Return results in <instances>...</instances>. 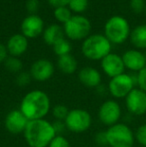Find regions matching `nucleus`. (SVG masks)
I'll return each instance as SVG.
<instances>
[{
    "label": "nucleus",
    "instance_id": "a878e982",
    "mask_svg": "<svg viewBox=\"0 0 146 147\" xmlns=\"http://www.w3.org/2000/svg\"><path fill=\"white\" fill-rule=\"evenodd\" d=\"M135 139L139 144L146 147V124L139 126L135 133Z\"/></svg>",
    "mask_w": 146,
    "mask_h": 147
},
{
    "label": "nucleus",
    "instance_id": "dca6fc26",
    "mask_svg": "<svg viewBox=\"0 0 146 147\" xmlns=\"http://www.w3.org/2000/svg\"><path fill=\"white\" fill-rule=\"evenodd\" d=\"M28 46L27 39L22 34H15L9 38L7 42V51L11 56L17 57L22 55L26 51Z\"/></svg>",
    "mask_w": 146,
    "mask_h": 147
},
{
    "label": "nucleus",
    "instance_id": "393cba45",
    "mask_svg": "<svg viewBox=\"0 0 146 147\" xmlns=\"http://www.w3.org/2000/svg\"><path fill=\"white\" fill-rule=\"evenodd\" d=\"M87 0H70L69 8L74 12H82L87 7Z\"/></svg>",
    "mask_w": 146,
    "mask_h": 147
},
{
    "label": "nucleus",
    "instance_id": "7ed1b4c3",
    "mask_svg": "<svg viewBox=\"0 0 146 147\" xmlns=\"http://www.w3.org/2000/svg\"><path fill=\"white\" fill-rule=\"evenodd\" d=\"M110 41L103 35H92L85 39L82 44V53L91 60L103 59L110 53Z\"/></svg>",
    "mask_w": 146,
    "mask_h": 147
},
{
    "label": "nucleus",
    "instance_id": "b1692460",
    "mask_svg": "<svg viewBox=\"0 0 146 147\" xmlns=\"http://www.w3.org/2000/svg\"><path fill=\"white\" fill-rule=\"evenodd\" d=\"M68 113H69L68 108L63 104L55 105L52 109V114L54 118H56V120H62V121H64L65 118L68 115Z\"/></svg>",
    "mask_w": 146,
    "mask_h": 147
},
{
    "label": "nucleus",
    "instance_id": "473e14b6",
    "mask_svg": "<svg viewBox=\"0 0 146 147\" xmlns=\"http://www.w3.org/2000/svg\"><path fill=\"white\" fill-rule=\"evenodd\" d=\"M52 124H53V127H54L55 131H56V134L62 132L63 129L66 128L65 122H63L62 120H56V121H54V123H52Z\"/></svg>",
    "mask_w": 146,
    "mask_h": 147
},
{
    "label": "nucleus",
    "instance_id": "ddd939ff",
    "mask_svg": "<svg viewBox=\"0 0 146 147\" xmlns=\"http://www.w3.org/2000/svg\"><path fill=\"white\" fill-rule=\"evenodd\" d=\"M54 73V66L49 60L39 59L34 62L30 69V75L37 81H46Z\"/></svg>",
    "mask_w": 146,
    "mask_h": 147
},
{
    "label": "nucleus",
    "instance_id": "72a5a7b5",
    "mask_svg": "<svg viewBox=\"0 0 146 147\" xmlns=\"http://www.w3.org/2000/svg\"><path fill=\"white\" fill-rule=\"evenodd\" d=\"M38 8V0H28L27 9L30 12H35Z\"/></svg>",
    "mask_w": 146,
    "mask_h": 147
},
{
    "label": "nucleus",
    "instance_id": "9d476101",
    "mask_svg": "<svg viewBox=\"0 0 146 147\" xmlns=\"http://www.w3.org/2000/svg\"><path fill=\"white\" fill-rule=\"evenodd\" d=\"M127 110L133 115L141 116L146 113V92L134 88L125 98Z\"/></svg>",
    "mask_w": 146,
    "mask_h": 147
},
{
    "label": "nucleus",
    "instance_id": "f704fd0d",
    "mask_svg": "<svg viewBox=\"0 0 146 147\" xmlns=\"http://www.w3.org/2000/svg\"><path fill=\"white\" fill-rule=\"evenodd\" d=\"M7 58V48L2 43H0V63L5 61Z\"/></svg>",
    "mask_w": 146,
    "mask_h": 147
},
{
    "label": "nucleus",
    "instance_id": "c9c22d12",
    "mask_svg": "<svg viewBox=\"0 0 146 147\" xmlns=\"http://www.w3.org/2000/svg\"><path fill=\"white\" fill-rule=\"evenodd\" d=\"M145 12H146V6H145Z\"/></svg>",
    "mask_w": 146,
    "mask_h": 147
},
{
    "label": "nucleus",
    "instance_id": "cd10ccee",
    "mask_svg": "<svg viewBox=\"0 0 146 147\" xmlns=\"http://www.w3.org/2000/svg\"><path fill=\"white\" fill-rule=\"evenodd\" d=\"M145 1L144 0H131L130 7L135 13H141L145 9Z\"/></svg>",
    "mask_w": 146,
    "mask_h": 147
},
{
    "label": "nucleus",
    "instance_id": "5701e85b",
    "mask_svg": "<svg viewBox=\"0 0 146 147\" xmlns=\"http://www.w3.org/2000/svg\"><path fill=\"white\" fill-rule=\"evenodd\" d=\"M54 16L58 21L66 23L72 16H71V12L68 8L66 7H59L55 8L54 10Z\"/></svg>",
    "mask_w": 146,
    "mask_h": 147
},
{
    "label": "nucleus",
    "instance_id": "423d86ee",
    "mask_svg": "<svg viewBox=\"0 0 146 147\" xmlns=\"http://www.w3.org/2000/svg\"><path fill=\"white\" fill-rule=\"evenodd\" d=\"M66 128L74 133H82L89 129L92 123L91 115L84 109H72L64 120Z\"/></svg>",
    "mask_w": 146,
    "mask_h": 147
},
{
    "label": "nucleus",
    "instance_id": "f3484780",
    "mask_svg": "<svg viewBox=\"0 0 146 147\" xmlns=\"http://www.w3.org/2000/svg\"><path fill=\"white\" fill-rule=\"evenodd\" d=\"M80 82L87 87H97L101 82V75L100 73L92 67H84L79 71L78 74Z\"/></svg>",
    "mask_w": 146,
    "mask_h": 147
},
{
    "label": "nucleus",
    "instance_id": "6ab92c4d",
    "mask_svg": "<svg viewBox=\"0 0 146 147\" xmlns=\"http://www.w3.org/2000/svg\"><path fill=\"white\" fill-rule=\"evenodd\" d=\"M44 41L49 45H54L57 41L63 38V29L59 25L53 24L44 31Z\"/></svg>",
    "mask_w": 146,
    "mask_h": 147
},
{
    "label": "nucleus",
    "instance_id": "f03ea898",
    "mask_svg": "<svg viewBox=\"0 0 146 147\" xmlns=\"http://www.w3.org/2000/svg\"><path fill=\"white\" fill-rule=\"evenodd\" d=\"M49 96L41 90H33L23 97L20 104V111L29 120L43 119L50 110Z\"/></svg>",
    "mask_w": 146,
    "mask_h": 147
},
{
    "label": "nucleus",
    "instance_id": "0eeeda50",
    "mask_svg": "<svg viewBox=\"0 0 146 147\" xmlns=\"http://www.w3.org/2000/svg\"><path fill=\"white\" fill-rule=\"evenodd\" d=\"M90 22L83 16H72L66 23H64L65 34L72 40H80L85 38L90 32Z\"/></svg>",
    "mask_w": 146,
    "mask_h": 147
},
{
    "label": "nucleus",
    "instance_id": "4be33fe9",
    "mask_svg": "<svg viewBox=\"0 0 146 147\" xmlns=\"http://www.w3.org/2000/svg\"><path fill=\"white\" fill-rule=\"evenodd\" d=\"M22 66H23L22 65V62L17 57L11 56L6 58L5 60V67L10 72H14V73L19 72L22 69Z\"/></svg>",
    "mask_w": 146,
    "mask_h": 147
},
{
    "label": "nucleus",
    "instance_id": "2eb2a0df",
    "mask_svg": "<svg viewBox=\"0 0 146 147\" xmlns=\"http://www.w3.org/2000/svg\"><path fill=\"white\" fill-rule=\"evenodd\" d=\"M21 30L25 37H29V38L37 37L43 30L42 19L37 15L28 16L22 22Z\"/></svg>",
    "mask_w": 146,
    "mask_h": 147
},
{
    "label": "nucleus",
    "instance_id": "412c9836",
    "mask_svg": "<svg viewBox=\"0 0 146 147\" xmlns=\"http://www.w3.org/2000/svg\"><path fill=\"white\" fill-rule=\"evenodd\" d=\"M53 50H54V52L60 57V56H63V55L69 54V52H70V50H71V46L68 41H66L64 38H62L59 41H57V42L53 45Z\"/></svg>",
    "mask_w": 146,
    "mask_h": 147
},
{
    "label": "nucleus",
    "instance_id": "39448f33",
    "mask_svg": "<svg viewBox=\"0 0 146 147\" xmlns=\"http://www.w3.org/2000/svg\"><path fill=\"white\" fill-rule=\"evenodd\" d=\"M130 28L127 20L120 16H113L105 24V37L110 42L120 44L129 36Z\"/></svg>",
    "mask_w": 146,
    "mask_h": 147
},
{
    "label": "nucleus",
    "instance_id": "2f4dec72",
    "mask_svg": "<svg viewBox=\"0 0 146 147\" xmlns=\"http://www.w3.org/2000/svg\"><path fill=\"white\" fill-rule=\"evenodd\" d=\"M49 4L55 8L65 7L66 5H69L70 0H48Z\"/></svg>",
    "mask_w": 146,
    "mask_h": 147
},
{
    "label": "nucleus",
    "instance_id": "6e6552de",
    "mask_svg": "<svg viewBox=\"0 0 146 147\" xmlns=\"http://www.w3.org/2000/svg\"><path fill=\"white\" fill-rule=\"evenodd\" d=\"M108 89L115 98H126L127 95L134 89V80L128 74H120L111 78Z\"/></svg>",
    "mask_w": 146,
    "mask_h": 147
},
{
    "label": "nucleus",
    "instance_id": "c85d7f7f",
    "mask_svg": "<svg viewBox=\"0 0 146 147\" xmlns=\"http://www.w3.org/2000/svg\"><path fill=\"white\" fill-rule=\"evenodd\" d=\"M30 79H31V75L29 73L26 72H21L18 74V76L16 77V83L19 86H26L29 84Z\"/></svg>",
    "mask_w": 146,
    "mask_h": 147
},
{
    "label": "nucleus",
    "instance_id": "1a4fd4ad",
    "mask_svg": "<svg viewBox=\"0 0 146 147\" xmlns=\"http://www.w3.org/2000/svg\"><path fill=\"white\" fill-rule=\"evenodd\" d=\"M121 117V107L115 100H107L103 102L98 110L99 120L107 126L117 124Z\"/></svg>",
    "mask_w": 146,
    "mask_h": 147
},
{
    "label": "nucleus",
    "instance_id": "bb28decb",
    "mask_svg": "<svg viewBox=\"0 0 146 147\" xmlns=\"http://www.w3.org/2000/svg\"><path fill=\"white\" fill-rule=\"evenodd\" d=\"M48 147H70V143L62 135H56L50 142Z\"/></svg>",
    "mask_w": 146,
    "mask_h": 147
},
{
    "label": "nucleus",
    "instance_id": "a211bd4d",
    "mask_svg": "<svg viewBox=\"0 0 146 147\" xmlns=\"http://www.w3.org/2000/svg\"><path fill=\"white\" fill-rule=\"evenodd\" d=\"M132 44L137 48H146V25H139L132 30L130 35Z\"/></svg>",
    "mask_w": 146,
    "mask_h": 147
},
{
    "label": "nucleus",
    "instance_id": "9b49d317",
    "mask_svg": "<svg viewBox=\"0 0 146 147\" xmlns=\"http://www.w3.org/2000/svg\"><path fill=\"white\" fill-rule=\"evenodd\" d=\"M29 120L23 113L19 110H12L5 118V128L8 132L12 134H19L25 131Z\"/></svg>",
    "mask_w": 146,
    "mask_h": 147
},
{
    "label": "nucleus",
    "instance_id": "20e7f679",
    "mask_svg": "<svg viewBox=\"0 0 146 147\" xmlns=\"http://www.w3.org/2000/svg\"><path fill=\"white\" fill-rule=\"evenodd\" d=\"M108 146L110 147H133L135 135L129 126L124 123H117L106 130Z\"/></svg>",
    "mask_w": 146,
    "mask_h": 147
},
{
    "label": "nucleus",
    "instance_id": "4468645a",
    "mask_svg": "<svg viewBox=\"0 0 146 147\" xmlns=\"http://www.w3.org/2000/svg\"><path fill=\"white\" fill-rule=\"evenodd\" d=\"M124 66L132 71H140L146 66V57L137 50H128L122 56Z\"/></svg>",
    "mask_w": 146,
    "mask_h": 147
},
{
    "label": "nucleus",
    "instance_id": "c756f323",
    "mask_svg": "<svg viewBox=\"0 0 146 147\" xmlns=\"http://www.w3.org/2000/svg\"><path fill=\"white\" fill-rule=\"evenodd\" d=\"M137 84L139 85V88L146 92V66L142 70L138 72L137 75Z\"/></svg>",
    "mask_w": 146,
    "mask_h": 147
},
{
    "label": "nucleus",
    "instance_id": "aec40b11",
    "mask_svg": "<svg viewBox=\"0 0 146 147\" xmlns=\"http://www.w3.org/2000/svg\"><path fill=\"white\" fill-rule=\"evenodd\" d=\"M58 67L63 73L72 74L77 69V61L72 55H63V56L59 57L58 59Z\"/></svg>",
    "mask_w": 146,
    "mask_h": 147
},
{
    "label": "nucleus",
    "instance_id": "f8f14e48",
    "mask_svg": "<svg viewBox=\"0 0 146 147\" xmlns=\"http://www.w3.org/2000/svg\"><path fill=\"white\" fill-rule=\"evenodd\" d=\"M101 67L106 75L111 78L123 74L125 69L122 57L118 56L117 54H112V53H109L107 56L102 59Z\"/></svg>",
    "mask_w": 146,
    "mask_h": 147
},
{
    "label": "nucleus",
    "instance_id": "7c9ffc66",
    "mask_svg": "<svg viewBox=\"0 0 146 147\" xmlns=\"http://www.w3.org/2000/svg\"><path fill=\"white\" fill-rule=\"evenodd\" d=\"M95 141L97 142L99 145H108L107 137H106V131L105 132H99L96 134L95 136Z\"/></svg>",
    "mask_w": 146,
    "mask_h": 147
},
{
    "label": "nucleus",
    "instance_id": "f257e3e1",
    "mask_svg": "<svg viewBox=\"0 0 146 147\" xmlns=\"http://www.w3.org/2000/svg\"><path fill=\"white\" fill-rule=\"evenodd\" d=\"M24 137L30 147H47L57 135L53 124L43 119L30 120L25 128Z\"/></svg>",
    "mask_w": 146,
    "mask_h": 147
}]
</instances>
